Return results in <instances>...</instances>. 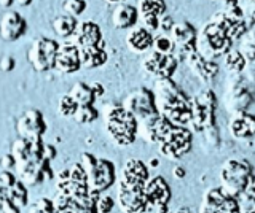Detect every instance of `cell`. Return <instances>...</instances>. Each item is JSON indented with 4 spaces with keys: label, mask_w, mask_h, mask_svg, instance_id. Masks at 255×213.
Wrapping results in <instances>:
<instances>
[{
    "label": "cell",
    "mask_w": 255,
    "mask_h": 213,
    "mask_svg": "<svg viewBox=\"0 0 255 213\" xmlns=\"http://www.w3.org/2000/svg\"><path fill=\"white\" fill-rule=\"evenodd\" d=\"M155 102L158 113L164 115L174 126H187L191 121V104L185 92L172 78H164L155 83Z\"/></svg>",
    "instance_id": "cell-1"
},
{
    "label": "cell",
    "mask_w": 255,
    "mask_h": 213,
    "mask_svg": "<svg viewBox=\"0 0 255 213\" xmlns=\"http://www.w3.org/2000/svg\"><path fill=\"white\" fill-rule=\"evenodd\" d=\"M106 129L110 139L118 146L132 145L139 136V120L123 105H107L106 108Z\"/></svg>",
    "instance_id": "cell-2"
},
{
    "label": "cell",
    "mask_w": 255,
    "mask_h": 213,
    "mask_svg": "<svg viewBox=\"0 0 255 213\" xmlns=\"http://www.w3.org/2000/svg\"><path fill=\"white\" fill-rule=\"evenodd\" d=\"M252 175L254 172L249 161L243 159V157H228L222 164L219 172L220 188L228 196L239 197L246 189V186L249 185Z\"/></svg>",
    "instance_id": "cell-3"
},
{
    "label": "cell",
    "mask_w": 255,
    "mask_h": 213,
    "mask_svg": "<svg viewBox=\"0 0 255 213\" xmlns=\"http://www.w3.org/2000/svg\"><path fill=\"white\" fill-rule=\"evenodd\" d=\"M80 164L88 177V186L93 193H102L115 183V165L107 159H99L93 154L83 153Z\"/></svg>",
    "instance_id": "cell-4"
},
{
    "label": "cell",
    "mask_w": 255,
    "mask_h": 213,
    "mask_svg": "<svg viewBox=\"0 0 255 213\" xmlns=\"http://www.w3.org/2000/svg\"><path fill=\"white\" fill-rule=\"evenodd\" d=\"M191 104V121L190 126L195 132L201 134L204 129L215 126V108H217V97L211 88L199 89L195 97L190 99Z\"/></svg>",
    "instance_id": "cell-5"
},
{
    "label": "cell",
    "mask_w": 255,
    "mask_h": 213,
    "mask_svg": "<svg viewBox=\"0 0 255 213\" xmlns=\"http://www.w3.org/2000/svg\"><path fill=\"white\" fill-rule=\"evenodd\" d=\"M58 183V191L67 194L74 199H82L90 194V186H88V177L83 165L77 162L72 164L69 169H64L56 177Z\"/></svg>",
    "instance_id": "cell-6"
},
{
    "label": "cell",
    "mask_w": 255,
    "mask_h": 213,
    "mask_svg": "<svg viewBox=\"0 0 255 213\" xmlns=\"http://www.w3.org/2000/svg\"><path fill=\"white\" fill-rule=\"evenodd\" d=\"M193 146V134L185 126H174L172 131L167 134V137L159 145V153L166 159L180 161L185 157Z\"/></svg>",
    "instance_id": "cell-7"
},
{
    "label": "cell",
    "mask_w": 255,
    "mask_h": 213,
    "mask_svg": "<svg viewBox=\"0 0 255 213\" xmlns=\"http://www.w3.org/2000/svg\"><path fill=\"white\" fill-rule=\"evenodd\" d=\"M58 50H59V43L56 40L40 37L32 42L27 53V59L30 62V66L34 67V70H37V72H46V70L54 69Z\"/></svg>",
    "instance_id": "cell-8"
},
{
    "label": "cell",
    "mask_w": 255,
    "mask_h": 213,
    "mask_svg": "<svg viewBox=\"0 0 255 213\" xmlns=\"http://www.w3.org/2000/svg\"><path fill=\"white\" fill-rule=\"evenodd\" d=\"M246 81L247 80L243 76V73L230 75L225 92V105L231 115L238 112H247V108L254 102V94L247 88Z\"/></svg>",
    "instance_id": "cell-9"
},
{
    "label": "cell",
    "mask_w": 255,
    "mask_h": 213,
    "mask_svg": "<svg viewBox=\"0 0 255 213\" xmlns=\"http://www.w3.org/2000/svg\"><path fill=\"white\" fill-rule=\"evenodd\" d=\"M199 213H243V209L238 197L228 196L220 186H214L204 193Z\"/></svg>",
    "instance_id": "cell-10"
},
{
    "label": "cell",
    "mask_w": 255,
    "mask_h": 213,
    "mask_svg": "<svg viewBox=\"0 0 255 213\" xmlns=\"http://www.w3.org/2000/svg\"><path fill=\"white\" fill-rule=\"evenodd\" d=\"M177 62L179 61L175 59L174 54L150 50L142 58V67L148 75L155 76L156 80H164V78H172L175 69H177Z\"/></svg>",
    "instance_id": "cell-11"
},
{
    "label": "cell",
    "mask_w": 255,
    "mask_h": 213,
    "mask_svg": "<svg viewBox=\"0 0 255 213\" xmlns=\"http://www.w3.org/2000/svg\"><path fill=\"white\" fill-rule=\"evenodd\" d=\"M143 191L148 199V213H167L171 202V186L163 177H150L143 186Z\"/></svg>",
    "instance_id": "cell-12"
},
{
    "label": "cell",
    "mask_w": 255,
    "mask_h": 213,
    "mask_svg": "<svg viewBox=\"0 0 255 213\" xmlns=\"http://www.w3.org/2000/svg\"><path fill=\"white\" fill-rule=\"evenodd\" d=\"M123 107L140 121L158 113L155 94L153 91H150L147 88H137L131 94H128L123 100Z\"/></svg>",
    "instance_id": "cell-13"
},
{
    "label": "cell",
    "mask_w": 255,
    "mask_h": 213,
    "mask_svg": "<svg viewBox=\"0 0 255 213\" xmlns=\"http://www.w3.org/2000/svg\"><path fill=\"white\" fill-rule=\"evenodd\" d=\"M117 202L123 213H148V199L143 188H132L118 183Z\"/></svg>",
    "instance_id": "cell-14"
},
{
    "label": "cell",
    "mask_w": 255,
    "mask_h": 213,
    "mask_svg": "<svg viewBox=\"0 0 255 213\" xmlns=\"http://www.w3.org/2000/svg\"><path fill=\"white\" fill-rule=\"evenodd\" d=\"M101 193H90L82 199H74L61 191H56V197L53 199L56 213H99L96 202Z\"/></svg>",
    "instance_id": "cell-15"
},
{
    "label": "cell",
    "mask_w": 255,
    "mask_h": 213,
    "mask_svg": "<svg viewBox=\"0 0 255 213\" xmlns=\"http://www.w3.org/2000/svg\"><path fill=\"white\" fill-rule=\"evenodd\" d=\"M174 128V124L161 113L148 116L139 123V134L140 137L151 145H161L163 140L167 137Z\"/></svg>",
    "instance_id": "cell-16"
},
{
    "label": "cell",
    "mask_w": 255,
    "mask_h": 213,
    "mask_svg": "<svg viewBox=\"0 0 255 213\" xmlns=\"http://www.w3.org/2000/svg\"><path fill=\"white\" fill-rule=\"evenodd\" d=\"M27 32V21L14 10H6L0 16V38L3 42H16Z\"/></svg>",
    "instance_id": "cell-17"
},
{
    "label": "cell",
    "mask_w": 255,
    "mask_h": 213,
    "mask_svg": "<svg viewBox=\"0 0 255 213\" xmlns=\"http://www.w3.org/2000/svg\"><path fill=\"white\" fill-rule=\"evenodd\" d=\"M16 131L22 139H40L46 131V124L43 120L42 112L35 108H29L18 121H16Z\"/></svg>",
    "instance_id": "cell-18"
},
{
    "label": "cell",
    "mask_w": 255,
    "mask_h": 213,
    "mask_svg": "<svg viewBox=\"0 0 255 213\" xmlns=\"http://www.w3.org/2000/svg\"><path fill=\"white\" fill-rule=\"evenodd\" d=\"M148 178H150L148 165L140 159H129L123 165L118 183L132 188H143Z\"/></svg>",
    "instance_id": "cell-19"
},
{
    "label": "cell",
    "mask_w": 255,
    "mask_h": 213,
    "mask_svg": "<svg viewBox=\"0 0 255 213\" xmlns=\"http://www.w3.org/2000/svg\"><path fill=\"white\" fill-rule=\"evenodd\" d=\"M61 73H75L82 69V59H80V50L74 42L59 43L58 56H56V66Z\"/></svg>",
    "instance_id": "cell-20"
},
{
    "label": "cell",
    "mask_w": 255,
    "mask_h": 213,
    "mask_svg": "<svg viewBox=\"0 0 255 213\" xmlns=\"http://www.w3.org/2000/svg\"><path fill=\"white\" fill-rule=\"evenodd\" d=\"M187 64L190 67V70L193 72V75L201 80L203 83H212L215 78L219 75V64L215 61H209L206 59L204 56H201L198 51L191 53L188 59H187Z\"/></svg>",
    "instance_id": "cell-21"
},
{
    "label": "cell",
    "mask_w": 255,
    "mask_h": 213,
    "mask_svg": "<svg viewBox=\"0 0 255 213\" xmlns=\"http://www.w3.org/2000/svg\"><path fill=\"white\" fill-rule=\"evenodd\" d=\"M228 131L235 139L247 140L255 136V116L249 112L233 113L228 121Z\"/></svg>",
    "instance_id": "cell-22"
},
{
    "label": "cell",
    "mask_w": 255,
    "mask_h": 213,
    "mask_svg": "<svg viewBox=\"0 0 255 213\" xmlns=\"http://www.w3.org/2000/svg\"><path fill=\"white\" fill-rule=\"evenodd\" d=\"M139 8L129 3H118L114 11H112V24L118 30L132 29L137 24L139 19Z\"/></svg>",
    "instance_id": "cell-23"
},
{
    "label": "cell",
    "mask_w": 255,
    "mask_h": 213,
    "mask_svg": "<svg viewBox=\"0 0 255 213\" xmlns=\"http://www.w3.org/2000/svg\"><path fill=\"white\" fill-rule=\"evenodd\" d=\"M153 42H155L153 34L143 26L132 27L129 30V34L126 35L128 48L134 53H148L150 50H153Z\"/></svg>",
    "instance_id": "cell-24"
},
{
    "label": "cell",
    "mask_w": 255,
    "mask_h": 213,
    "mask_svg": "<svg viewBox=\"0 0 255 213\" xmlns=\"http://www.w3.org/2000/svg\"><path fill=\"white\" fill-rule=\"evenodd\" d=\"M74 42L78 48H85V46H93V45H98L102 42V34H101V29L96 22L91 21H85L82 24H78L75 34L72 35Z\"/></svg>",
    "instance_id": "cell-25"
},
{
    "label": "cell",
    "mask_w": 255,
    "mask_h": 213,
    "mask_svg": "<svg viewBox=\"0 0 255 213\" xmlns=\"http://www.w3.org/2000/svg\"><path fill=\"white\" fill-rule=\"evenodd\" d=\"M78 50H80V59H82V67L96 69L106 64L107 53H106V43H104V40L98 45L85 46V48H78Z\"/></svg>",
    "instance_id": "cell-26"
},
{
    "label": "cell",
    "mask_w": 255,
    "mask_h": 213,
    "mask_svg": "<svg viewBox=\"0 0 255 213\" xmlns=\"http://www.w3.org/2000/svg\"><path fill=\"white\" fill-rule=\"evenodd\" d=\"M169 34H171L169 37L172 38L175 46L196 43V38H198V32L190 22H177V24H174Z\"/></svg>",
    "instance_id": "cell-27"
},
{
    "label": "cell",
    "mask_w": 255,
    "mask_h": 213,
    "mask_svg": "<svg viewBox=\"0 0 255 213\" xmlns=\"http://www.w3.org/2000/svg\"><path fill=\"white\" fill-rule=\"evenodd\" d=\"M53 30L58 37L62 38H69L75 34V30L78 27V21L74 16H69V14H61V16L53 19Z\"/></svg>",
    "instance_id": "cell-28"
},
{
    "label": "cell",
    "mask_w": 255,
    "mask_h": 213,
    "mask_svg": "<svg viewBox=\"0 0 255 213\" xmlns=\"http://www.w3.org/2000/svg\"><path fill=\"white\" fill-rule=\"evenodd\" d=\"M247 66V61L243 56V53L239 50H233L231 48L225 56H223V67H225L230 75H238L243 73L244 69Z\"/></svg>",
    "instance_id": "cell-29"
},
{
    "label": "cell",
    "mask_w": 255,
    "mask_h": 213,
    "mask_svg": "<svg viewBox=\"0 0 255 213\" xmlns=\"http://www.w3.org/2000/svg\"><path fill=\"white\" fill-rule=\"evenodd\" d=\"M67 94L78 105H94L96 94L91 89V86H88L85 83H75Z\"/></svg>",
    "instance_id": "cell-30"
},
{
    "label": "cell",
    "mask_w": 255,
    "mask_h": 213,
    "mask_svg": "<svg viewBox=\"0 0 255 213\" xmlns=\"http://www.w3.org/2000/svg\"><path fill=\"white\" fill-rule=\"evenodd\" d=\"M139 13L142 14H153V16L161 18L166 14V3L164 0H140L139 2Z\"/></svg>",
    "instance_id": "cell-31"
},
{
    "label": "cell",
    "mask_w": 255,
    "mask_h": 213,
    "mask_svg": "<svg viewBox=\"0 0 255 213\" xmlns=\"http://www.w3.org/2000/svg\"><path fill=\"white\" fill-rule=\"evenodd\" d=\"M8 199L13 201L19 209L27 204V189L22 181H14V185L8 188Z\"/></svg>",
    "instance_id": "cell-32"
},
{
    "label": "cell",
    "mask_w": 255,
    "mask_h": 213,
    "mask_svg": "<svg viewBox=\"0 0 255 213\" xmlns=\"http://www.w3.org/2000/svg\"><path fill=\"white\" fill-rule=\"evenodd\" d=\"M99 112L94 105H78L77 112L74 115V120L80 124H90L98 120Z\"/></svg>",
    "instance_id": "cell-33"
},
{
    "label": "cell",
    "mask_w": 255,
    "mask_h": 213,
    "mask_svg": "<svg viewBox=\"0 0 255 213\" xmlns=\"http://www.w3.org/2000/svg\"><path fill=\"white\" fill-rule=\"evenodd\" d=\"M238 50L243 53L246 61L255 62V30H251L241 38V45Z\"/></svg>",
    "instance_id": "cell-34"
},
{
    "label": "cell",
    "mask_w": 255,
    "mask_h": 213,
    "mask_svg": "<svg viewBox=\"0 0 255 213\" xmlns=\"http://www.w3.org/2000/svg\"><path fill=\"white\" fill-rule=\"evenodd\" d=\"M239 204H241V209L243 205L246 209H254L255 207V175H252L249 185L246 186V189L241 193V196L238 197Z\"/></svg>",
    "instance_id": "cell-35"
},
{
    "label": "cell",
    "mask_w": 255,
    "mask_h": 213,
    "mask_svg": "<svg viewBox=\"0 0 255 213\" xmlns=\"http://www.w3.org/2000/svg\"><path fill=\"white\" fill-rule=\"evenodd\" d=\"M78 108V104L72 99L69 94H66V96H62L59 99V104H58V112L61 116H66V118H74L75 112Z\"/></svg>",
    "instance_id": "cell-36"
},
{
    "label": "cell",
    "mask_w": 255,
    "mask_h": 213,
    "mask_svg": "<svg viewBox=\"0 0 255 213\" xmlns=\"http://www.w3.org/2000/svg\"><path fill=\"white\" fill-rule=\"evenodd\" d=\"M201 134H203V139H204V143H206L207 149H217L219 148V145H220V134H219L217 124L204 129Z\"/></svg>",
    "instance_id": "cell-37"
},
{
    "label": "cell",
    "mask_w": 255,
    "mask_h": 213,
    "mask_svg": "<svg viewBox=\"0 0 255 213\" xmlns=\"http://www.w3.org/2000/svg\"><path fill=\"white\" fill-rule=\"evenodd\" d=\"M153 50H156L159 53H166V54H174L175 43L172 42V38L169 35H158V37H155Z\"/></svg>",
    "instance_id": "cell-38"
},
{
    "label": "cell",
    "mask_w": 255,
    "mask_h": 213,
    "mask_svg": "<svg viewBox=\"0 0 255 213\" xmlns=\"http://www.w3.org/2000/svg\"><path fill=\"white\" fill-rule=\"evenodd\" d=\"M64 11H66V14H69V16H80L85 10H86V2L85 0H66L62 5Z\"/></svg>",
    "instance_id": "cell-39"
},
{
    "label": "cell",
    "mask_w": 255,
    "mask_h": 213,
    "mask_svg": "<svg viewBox=\"0 0 255 213\" xmlns=\"http://www.w3.org/2000/svg\"><path fill=\"white\" fill-rule=\"evenodd\" d=\"M30 213H56L54 202L51 199H48V197H42V199L32 204Z\"/></svg>",
    "instance_id": "cell-40"
},
{
    "label": "cell",
    "mask_w": 255,
    "mask_h": 213,
    "mask_svg": "<svg viewBox=\"0 0 255 213\" xmlns=\"http://www.w3.org/2000/svg\"><path fill=\"white\" fill-rule=\"evenodd\" d=\"M115 205V201L112 196H107V194H101L98 197V202H96V207H98V212L99 213H110L112 209H114Z\"/></svg>",
    "instance_id": "cell-41"
},
{
    "label": "cell",
    "mask_w": 255,
    "mask_h": 213,
    "mask_svg": "<svg viewBox=\"0 0 255 213\" xmlns=\"http://www.w3.org/2000/svg\"><path fill=\"white\" fill-rule=\"evenodd\" d=\"M16 67V59L13 56H10V54H5V56L0 58V70L5 73L11 72V70H14Z\"/></svg>",
    "instance_id": "cell-42"
},
{
    "label": "cell",
    "mask_w": 255,
    "mask_h": 213,
    "mask_svg": "<svg viewBox=\"0 0 255 213\" xmlns=\"http://www.w3.org/2000/svg\"><path fill=\"white\" fill-rule=\"evenodd\" d=\"M14 175L11 173V170H3L0 172V186L3 188H10L11 185H14Z\"/></svg>",
    "instance_id": "cell-43"
},
{
    "label": "cell",
    "mask_w": 255,
    "mask_h": 213,
    "mask_svg": "<svg viewBox=\"0 0 255 213\" xmlns=\"http://www.w3.org/2000/svg\"><path fill=\"white\" fill-rule=\"evenodd\" d=\"M0 213H21V209L13 201L5 199L0 205Z\"/></svg>",
    "instance_id": "cell-44"
},
{
    "label": "cell",
    "mask_w": 255,
    "mask_h": 213,
    "mask_svg": "<svg viewBox=\"0 0 255 213\" xmlns=\"http://www.w3.org/2000/svg\"><path fill=\"white\" fill-rule=\"evenodd\" d=\"M0 167L2 170H11L13 167H16V159L11 153H8L5 156H2V159H0Z\"/></svg>",
    "instance_id": "cell-45"
},
{
    "label": "cell",
    "mask_w": 255,
    "mask_h": 213,
    "mask_svg": "<svg viewBox=\"0 0 255 213\" xmlns=\"http://www.w3.org/2000/svg\"><path fill=\"white\" fill-rule=\"evenodd\" d=\"M172 27H174L172 18L167 16V14H163V16L159 18V30H161L163 34H166V32H171Z\"/></svg>",
    "instance_id": "cell-46"
},
{
    "label": "cell",
    "mask_w": 255,
    "mask_h": 213,
    "mask_svg": "<svg viewBox=\"0 0 255 213\" xmlns=\"http://www.w3.org/2000/svg\"><path fill=\"white\" fill-rule=\"evenodd\" d=\"M54 156H56V149L50 145H45V149H43V159L46 161H51L54 159Z\"/></svg>",
    "instance_id": "cell-47"
},
{
    "label": "cell",
    "mask_w": 255,
    "mask_h": 213,
    "mask_svg": "<svg viewBox=\"0 0 255 213\" xmlns=\"http://www.w3.org/2000/svg\"><path fill=\"white\" fill-rule=\"evenodd\" d=\"M91 89L94 91V94H96V97H99L101 94H104V88L99 84V83H93L91 84Z\"/></svg>",
    "instance_id": "cell-48"
},
{
    "label": "cell",
    "mask_w": 255,
    "mask_h": 213,
    "mask_svg": "<svg viewBox=\"0 0 255 213\" xmlns=\"http://www.w3.org/2000/svg\"><path fill=\"white\" fill-rule=\"evenodd\" d=\"M174 177L175 178H183V177H185V169H183V167H175L174 169Z\"/></svg>",
    "instance_id": "cell-49"
},
{
    "label": "cell",
    "mask_w": 255,
    "mask_h": 213,
    "mask_svg": "<svg viewBox=\"0 0 255 213\" xmlns=\"http://www.w3.org/2000/svg\"><path fill=\"white\" fill-rule=\"evenodd\" d=\"M13 3H14V0H0V6L5 10H10Z\"/></svg>",
    "instance_id": "cell-50"
},
{
    "label": "cell",
    "mask_w": 255,
    "mask_h": 213,
    "mask_svg": "<svg viewBox=\"0 0 255 213\" xmlns=\"http://www.w3.org/2000/svg\"><path fill=\"white\" fill-rule=\"evenodd\" d=\"M171 213H195L193 210H191L190 207H179V209H175L174 212Z\"/></svg>",
    "instance_id": "cell-51"
},
{
    "label": "cell",
    "mask_w": 255,
    "mask_h": 213,
    "mask_svg": "<svg viewBox=\"0 0 255 213\" xmlns=\"http://www.w3.org/2000/svg\"><path fill=\"white\" fill-rule=\"evenodd\" d=\"M32 2H34V0H14V3L19 6H29Z\"/></svg>",
    "instance_id": "cell-52"
},
{
    "label": "cell",
    "mask_w": 255,
    "mask_h": 213,
    "mask_svg": "<svg viewBox=\"0 0 255 213\" xmlns=\"http://www.w3.org/2000/svg\"><path fill=\"white\" fill-rule=\"evenodd\" d=\"M109 3H115V5H118V3H125V0H107Z\"/></svg>",
    "instance_id": "cell-53"
},
{
    "label": "cell",
    "mask_w": 255,
    "mask_h": 213,
    "mask_svg": "<svg viewBox=\"0 0 255 213\" xmlns=\"http://www.w3.org/2000/svg\"><path fill=\"white\" fill-rule=\"evenodd\" d=\"M243 213H255V207L254 209H244Z\"/></svg>",
    "instance_id": "cell-54"
},
{
    "label": "cell",
    "mask_w": 255,
    "mask_h": 213,
    "mask_svg": "<svg viewBox=\"0 0 255 213\" xmlns=\"http://www.w3.org/2000/svg\"><path fill=\"white\" fill-rule=\"evenodd\" d=\"M252 19H254V21H255V11H254V13H252Z\"/></svg>",
    "instance_id": "cell-55"
}]
</instances>
